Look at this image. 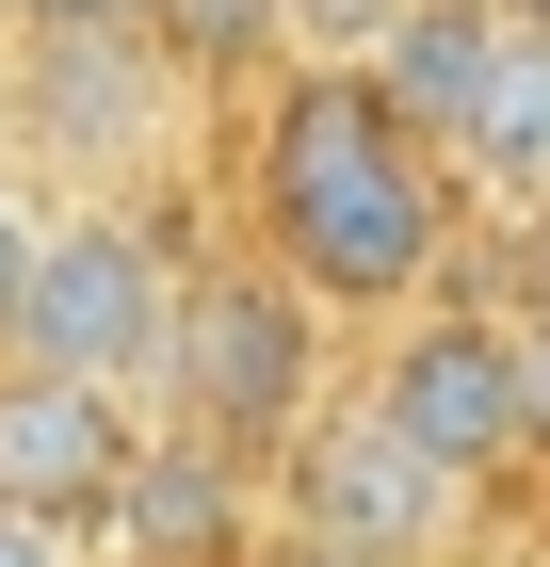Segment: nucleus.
Segmentation results:
<instances>
[{
	"label": "nucleus",
	"instance_id": "f257e3e1",
	"mask_svg": "<svg viewBox=\"0 0 550 567\" xmlns=\"http://www.w3.org/2000/svg\"><path fill=\"white\" fill-rule=\"evenodd\" d=\"M243 244L276 276H308L340 324H405V308L454 292L469 178L437 163L373 82L292 65V82H259V131H243Z\"/></svg>",
	"mask_w": 550,
	"mask_h": 567
},
{
	"label": "nucleus",
	"instance_id": "f03ea898",
	"mask_svg": "<svg viewBox=\"0 0 550 567\" xmlns=\"http://www.w3.org/2000/svg\"><path fill=\"white\" fill-rule=\"evenodd\" d=\"M324 324H340V308L308 292V276H276L259 244L195 260V292H178V357H163V422L211 437V454H243V471H276V454L356 390V373L324 357Z\"/></svg>",
	"mask_w": 550,
	"mask_h": 567
},
{
	"label": "nucleus",
	"instance_id": "7ed1b4c3",
	"mask_svg": "<svg viewBox=\"0 0 550 567\" xmlns=\"http://www.w3.org/2000/svg\"><path fill=\"white\" fill-rule=\"evenodd\" d=\"M178 292H195V260H178V227L146 212V195H65L49 276H33V308H17V357H33V373H82V390L163 405Z\"/></svg>",
	"mask_w": 550,
	"mask_h": 567
},
{
	"label": "nucleus",
	"instance_id": "20e7f679",
	"mask_svg": "<svg viewBox=\"0 0 550 567\" xmlns=\"http://www.w3.org/2000/svg\"><path fill=\"white\" fill-rule=\"evenodd\" d=\"M259 503H276V535H308V551H356V567H454L469 519H486V486L437 471L422 437L388 422L373 390H340L324 422L259 471Z\"/></svg>",
	"mask_w": 550,
	"mask_h": 567
},
{
	"label": "nucleus",
	"instance_id": "39448f33",
	"mask_svg": "<svg viewBox=\"0 0 550 567\" xmlns=\"http://www.w3.org/2000/svg\"><path fill=\"white\" fill-rule=\"evenodd\" d=\"M195 131V65L163 33H17V163L49 195H146Z\"/></svg>",
	"mask_w": 550,
	"mask_h": 567
},
{
	"label": "nucleus",
	"instance_id": "423d86ee",
	"mask_svg": "<svg viewBox=\"0 0 550 567\" xmlns=\"http://www.w3.org/2000/svg\"><path fill=\"white\" fill-rule=\"evenodd\" d=\"M356 390H373L388 422L422 437L437 471H469V486L535 471V390H518V308H469V292L405 308V324H373V373H356Z\"/></svg>",
	"mask_w": 550,
	"mask_h": 567
},
{
	"label": "nucleus",
	"instance_id": "0eeeda50",
	"mask_svg": "<svg viewBox=\"0 0 550 567\" xmlns=\"http://www.w3.org/2000/svg\"><path fill=\"white\" fill-rule=\"evenodd\" d=\"M146 437H163V405L0 357V519H49V535H82V551H114L129 486H146Z\"/></svg>",
	"mask_w": 550,
	"mask_h": 567
},
{
	"label": "nucleus",
	"instance_id": "6e6552de",
	"mask_svg": "<svg viewBox=\"0 0 550 567\" xmlns=\"http://www.w3.org/2000/svg\"><path fill=\"white\" fill-rule=\"evenodd\" d=\"M163 49L195 82H292V0H163Z\"/></svg>",
	"mask_w": 550,
	"mask_h": 567
},
{
	"label": "nucleus",
	"instance_id": "1a4fd4ad",
	"mask_svg": "<svg viewBox=\"0 0 550 567\" xmlns=\"http://www.w3.org/2000/svg\"><path fill=\"white\" fill-rule=\"evenodd\" d=\"M49 227H65V195H49L33 163H0V357H17V308H33V276H49Z\"/></svg>",
	"mask_w": 550,
	"mask_h": 567
},
{
	"label": "nucleus",
	"instance_id": "9d476101",
	"mask_svg": "<svg viewBox=\"0 0 550 567\" xmlns=\"http://www.w3.org/2000/svg\"><path fill=\"white\" fill-rule=\"evenodd\" d=\"M422 0H292V65H340V82H373V49L405 33Z\"/></svg>",
	"mask_w": 550,
	"mask_h": 567
},
{
	"label": "nucleus",
	"instance_id": "9b49d317",
	"mask_svg": "<svg viewBox=\"0 0 550 567\" xmlns=\"http://www.w3.org/2000/svg\"><path fill=\"white\" fill-rule=\"evenodd\" d=\"M17 33H163V0H17Z\"/></svg>",
	"mask_w": 550,
	"mask_h": 567
},
{
	"label": "nucleus",
	"instance_id": "f8f14e48",
	"mask_svg": "<svg viewBox=\"0 0 550 567\" xmlns=\"http://www.w3.org/2000/svg\"><path fill=\"white\" fill-rule=\"evenodd\" d=\"M502 308H550V212H518V244H502Z\"/></svg>",
	"mask_w": 550,
	"mask_h": 567
},
{
	"label": "nucleus",
	"instance_id": "ddd939ff",
	"mask_svg": "<svg viewBox=\"0 0 550 567\" xmlns=\"http://www.w3.org/2000/svg\"><path fill=\"white\" fill-rule=\"evenodd\" d=\"M518 390H535V454H550V308H518Z\"/></svg>",
	"mask_w": 550,
	"mask_h": 567
},
{
	"label": "nucleus",
	"instance_id": "4468645a",
	"mask_svg": "<svg viewBox=\"0 0 550 567\" xmlns=\"http://www.w3.org/2000/svg\"><path fill=\"white\" fill-rule=\"evenodd\" d=\"M0 567H97L82 535H49V519H0Z\"/></svg>",
	"mask_w": 550,
	"mask_h": 567
},
{
	"label": "nucleus",
	"instance_id": "2eb2a0df",
	"mask_svg": "<svg viewBox=\"0 0 550 567\" xmlns=\"http://www.w3.org/2000/svg\"><path fill=\"white\" fill-rule=\"evenodd\" d=\"M259 567H356V551H308V535H259Z\"/></svg>",
	"mask_w": 550,
	"mask_h": 567
},
{
	"label": "nucleus",
	"instance_id": "dca6fc26",
	"mask_svg": "<svg viewBox=\"0 0 550 567\" xmlns=\"http://www.w3.org/2000/svg\"><path fill=\"white\" fill-rule=\"evenodd\" d=\"M0 65H17V0H0Z\"/></svg>",
	"mask_w": 550,
	"mask_h": 567
},
{
	"label": "nucleus",
	"instance_id": "f3484780",
	"mask_svg": "<svg viewBox=\"0 0 550 567\" xmlns=\"http://www.w3.org/2000/svg\"><path fill=\"white\" fill-rule=\"evenodd\" d=\"M502 17H535V33H550V0H502Z\"/></svg>",
	"mask_w": 550,
	"mask_h": 567
},
{
	"label": "nucleus",
	"instance_id": "a211bd4d",
	"mask_svg": "<svg viewBox=\"0 0 550 567\" xmlns=\"http://www.w3.org/2000/svg\"><path fill=\"white\" fill-rule=\"evenodd\" d=\"M97 567H114V551H97Z\"/></svg>",
	"mask_w": 550,
	"mask_h": 567
}]
</instances>
